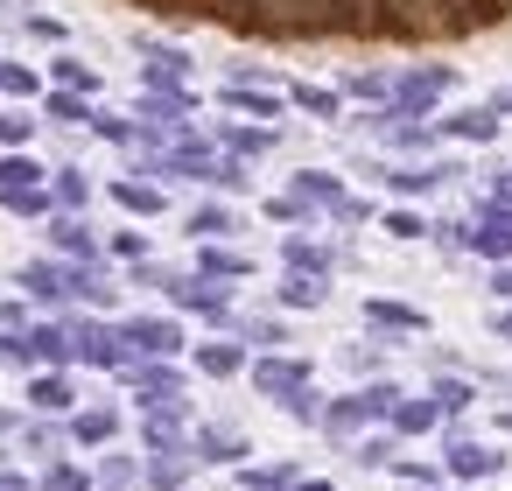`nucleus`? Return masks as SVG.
Masks as SVG:
<instances>
[{"instance_id": "obj_21", "label": "nucleus", "mask_w": 512, "mask_h": 491, "mask_svg": "<svg viewBox=\"0 0 512 491\" xmlns=\"http://www.w3.org/2000/svg\"><path fill=\"white\" fill-rule=\"evenodd\" d=\"M113 197H120L127 211H141V218H155V211H162V190H155V183H113Z\"/></svg>"}, {"instance_id": "obj_45", "label": "nucleus", "mask_w": 512, "mask_h": 491, "mask_svg": "<svg viewBox=\"0 0 512 491\" xmlns=\"http://www.w3.org/2000/svg\"><path fill=\"white\" fill-rule=\"evenodd\" d=\"M498 330H505V337H512V316H498Z\"/></svg>"}, {"instance_id": "obj_18", "label": "nucleus", "mask_w": 512, "mask_h": 491, "mask_svg": "<svg viewBox=\"0 0 512 491\" xmlns=\"http://www.w3.org/2000/svg\"><path fill=\"white\" fill-rule=\"evenodd\" d=\"M36 183H43V169L29 155H0V190H36Z\"/></svg>"}, {"instance_id": "obj_29", "label": "nucleus", "mask_w": 512, "mask_h": 491, "mask_svg": "<svg viewBox=\"0 0 512 491\" xmlns=\"http://www.w3.org/2000/svg\"><path fill=\"white\" fill-rule=\"evenodd\" d=\"M43 113H50V120H64V127H78V120H92L78 92H50V99H43Z\"/></svg>"}, {"instance_id": "obj_43", "label": "nucleus", "mask_w": 512, "mask_h": 491, "mask_svg": "<svg viewBox=\"0 0 512 491\" xmlns=\"http://www.w3.org/2000/svg\"><path fill=\"white\" fill-rule=\"evenodd\" d=\"M288 491H330V484H323V477H295Z\"/></svg>"}, {"instance_id": "obj_12", "label": "nucleus", "mask_w": 512, "mask_h": 491, "mask_svg": "<svg viewBox=\"0 0 512 491\" xmlns=\"http://www.w3.org/2000/svg\"><path fill=\"white\" fill-rule=\"evenodd\" d=\"M85 197H92V183H85L78 169H57V183H50V204H57V211H85Z\"/></svg>"}, {"instance_id": "obj_2", "label": "nucleus", "mask_w": 512, "mask_h": 491, "mask_svg": "<svg viewBox=\"0 0 512 491\" xmlns=\"http://www.w3.org/2000/svg\"><path fill=\"white\" fill-rule=\"evenodd\" d=\"M253 386L274 393V400H288L295 386H309V365H302V358H260V365H253Z\"/></svg>"}, {"instance_id": "obj_35", "label": "nucleus", "mask_w": 512, "mask_h": 491, "mask_svg": "<svg viewBox=\"0 0 512 491\" xmlns=\"http://www.w3.org/2000/svg\"><path fill=\"white\" fill-rule=\"evenodd\" d=\"M99 477H106V484H113V491H127V484H134V477H141V470H134V463H127V456H106V463H99Z\"/></svg>"}, {"instance_id": "obj_42", "label": "nucleus", "mask_w": 512, "mask_h": 491, "mask_svg": "<svg viewBox=\"0 0 512 491\" xmlns=\"http://www.w3.org/2000/svg\"><path fill=\"white\" fill-rule=\"evenodd\" d=\"M0 491H36V484H29L22 470H0Z\"/></svg>"}, {"instance_id": "obj_44", "label": "nucleus", "mask_w": 512, "mask_h": 491, "mask_svg": "<svg viewBox=\"0 0 512 491\" xmlns=\"http://www.w3.org/2000/svg\"><path fill=\"white\" fill-rule=\"evenodd\" d=\"M491 288H498V295L512 302V267H498V281H491Z\"/></svg>"}, {"instance_id": "obj_4", "label": "nucleus", "mask_w": 512, "mask_h": 491, "mask_svg": "<svg viewBox=\"0 0 512 491\" xmlns=\"http://www.w3.org/2000/svg\"><path fill=\"white\" fill-rule=\"evenodd\" d=\"M120 435V414L113 407H85V414H71V442H85V449H106Z\"/></svg>"}, {"instance_id": "obj_19", "label": "nucleus", "mask_w": 512, "mask_h": 491, "mask_svg": "<svg viewBox=\"0 0 512 491\" xmlns=\"http://www.w3.org/2000/svg\"><path fill=\"white\" fill-rule=\"evenodd\" d=\"M0 204H8V211H15V218H43V211H57V204H50V190H43V183H36V190H0Z\"/></svg>"}, {"instance_id": "obj_22", "label": "nucleus", "mask_w": 512, "mask_h": 491, "mask_svg": "<svg viewBox=\"0 0 512 491\" xmlns=\"http://www.w3.org/2000/svg\"><path fill=\"white\" fill-rule=\"evenodd\" d=\"M316 302H323V281H316V274L281 281V309H316Z\"/></svg>"}, {"instance_id": "obj_33", "label": "nucleus", "mask_w": 512, "mask_h": 491, "mask_svg": "<svg viewBox=\"0 0 512 491\" xmlns=\"http://www.w3.org/2000/svg\"><path fill=\"white\" fill-rule=\"evenodd\" d=\"M29 134H36V120H29V113H0V148H22Z\"/></svg>"}, {"instance_id": "obj_34", "label": "nucleus", "mask_w": 512, "mask_h": 491, "mask_svg": "<svg viewBox=\"0 0 512 491\" xmlns=\"http://www.w3.org/2000/svg\"><path fill=\"white\" fill-rule=\"evenodd\" d=\"M281 407H288V414H295V421H323V400H316V393H309V386H295V393H288V400H281Z\"/></svg>"}, {"instance_id": "obj_8", "label": "nucleus", "mask_w": 512, "mask_h": 491, "mask_svg": "<svg viewBox=\"0 0 512 491\" xmlns=\"http://www.w3.org/2000/svg\"><path fill=\"white\" fill-rule=\"evenodd\" d=\"M197 372L232 379V372H246V351H239V344H197Z\"/></svg>"}, {"instance_id": "obj_13", "label": "nucleus", "mask_w": 512, "mask_h": 491, "mask_svg": "<svg viewBox=\"0 0 512 491\" xmlns=\"http://www.w3.org/2000/svg\"><path fill=\"white\" fill-rule=\"evenodd\" d=\"M50 239H57V253H71V260H92V253H99V246H92V232H85L78 218H57V225H50Z\"/></svg>"}, {"instance_id": "obj_26", "label": "nucleus", "mask_w": 512, "mask_h": 491, "mask_svg": "<svg viewBox=\"0 0 512 491\" xmlns=\"http://www.w3.org/2000/svg\"><path fill=\"white\" fill-rule=\"evenodd\" d=\"M281 253H288V267H302V274H316V281L330 274V253H323V246H302V239H288Z\"/></svg>"}, {"instance_id": "obj_7", "label": "nucleus", "mask_w": 512, "mask_h": 491, "mask_svg": "<svg viewBox=\"0 0 512 491\" xmlns=\"http://www.w3.org/2000/svg\"><path fill=\"white\" fill-rule=\"evenodd\" d=\"M148 8H162V15H211V22H239L246 0H148Z\"/></svg>"}, {"instance_id": "obj_1", "label": "nucleus", "mask_w": 512, "mask_h": 491, "mask_svg": "<svg viewBox=\"0 0 512 491\" xmlns=\"http://www.w3.org/2000/svg\"><path fill=\"white\" fill-rule=\"evenodd\" d=\"M120 344H134L141 358H169V351H183V330L169 316H134V323H120Z\"/></svg>"}, {"instance_id": "obj_10", "label": "nucleus", "mask_w": 512, "mask_h": 491, "mask_svg": "<svg viewBox=\"0 0 512 491\" xmlns=\"http://www.w3.org/2000/svg\"><path fill=\"white\" fill-rule=\"evenodd\" d=\"M190 463H197L190 449H162V456L148 463V484H155V491H176V484L190 477Z\"/></svg>"}, {"instance_id": "obj_24", "label": "nucleus", "mask_w": 512, "mask_h": 491, "mask_svg": "<svg viewBox=\"0 0 512 491\" xmlns=\"http://www.w3.org/2000/svg\"><path fill=\"white\" fill-rule=\"evenodd\" d=\"M50 78H57V85H64V92H78V99H85V92H92V85H99V78H92V71H85V64H78V57H57V64H50Z\"/></svg>"}, {"instance_id": "obj_27", "label": "nucleus", "mask_w": 512, "mask_h": 491, "mask_svg": "<svg viewBox=\"0 0 512 491\" xmlns=\"http://www.w3.org/2000/svg\"><path fill=\"white\" fill-rule=\"evenodd\" d=\"M477 393H470V379H435V414H463Z\"/></svg>"}, {"instance_id": "obj_37", "label": "nucleus", "mask_w": 512, "mask_h": 491, "mask_svg": "<svg viewBox=\"0 0 512 491\" xmlns=\"http://www.w3.org/2000/svg\"><path fill=\"white\" fill-rule=\"evenodd\" d=\"M386 232H393V239H421V232H428V225H421V218H414V211H386Z\"/></svg>"}, {"instance_id": "obj_17", "label": "nucleus", "mask_w": 512, "mask_h": 491, "mask_svg": "<svg viewBox=\"0 0 512 491\" xmlns=\"http://www.w3.org/2000/svg\"><path fill=\"white\" fill-rule=\"evenodd\" d=\"M393 428H400V435H428V428H435V400H400V407H393Z\"/></svg>"}, {"instance_id": "obj_31", "label": "nucleus", "mask_w": 512, "mask_h": 491, "mask_svg": "<svg viewBox=\"0 0 512 491\" xmlns=\"http://www.w3.org/2000/svg\"><path fill=\"white\" fill-rule=\"evenodd\" d=\"M225 141H232L239 155H267V148H274V134H267V127H232Z\"/></svg>"}, {"instance_id": "obj_15", "label": "nucleus", "mask_w": 512, "mask_h": 491, "mask_svg": "<svg viewBox=\"0 0 512 491\" xmlns=\"http://www.w3.org/2000/svg\"><path fill=\"white\" fill-rule=\"evenodd\" d=\"M190 232H197V239H225V232H239V218H232L225 204H204V211H190Z\"/></svg>"}, {"instance_id": "obj_14", "label": "nucleus", "mask_w": 512, "mask_h": 491, "mask_svg": "<svg viewBox=\"0 0 512 491\" xmlns=\"http://www.w3.org/2000/svg\"><path fill=\"white\" fill-rule=\"evenodd\" d=\"M365 323H379V330H421V309H407V302H365Z\"/></svg>"}, {"instance_id": "obj_25", "label": "nucleus", "mask_w": 512, "mask_h": 491, "mask_svg": "<svg viewBox=\"0 0 512 491\" xmlns=\"http://www.w3.org/2000/svg\"><path fill=\"white\" fill-rule=\"evenodd\" d=\"M442 176H449V169H393V176H386V183H393V190H400V197H421V190H435V183H442Z\"/></svg>"}, {"instance_id": "obj_46", "label": "nucleus", "mask_w": 512, "mask_h": 491, "mask_svg": "<svg viewBox=\"0 0 512 491\" xmlns=\"http://www.w3.org/2000/svg\"><path fill=\"white\" fill-rule=\"evenodd\" d=\"M0 428H8V407H0Z\"/></svg>"}, {"instance_id": "obj_3", "label": "nucleus", "mask_w": 512, "mask_h": 491, "mask_svg": "<svg viewBox=\"0 0 512 491\" xmlns=\"http://www.w3.org/2000/svg\"><path fill=\"white\" fill-rule=\"evenodd\" d=\"M190 456H197V463H239V456H246V435H239V428H197Z\"/></svg>"}, {"instance_id": "obj_23", "label": "nucleus", "mask_w": 512, "mask_h": 491, "mask_svg": "<svg viewBox=\"0 0 512 491\" xmlns=\"http://www.w3.org/2000/svg\"><path fill=\"white\" fill-rule=\"evenodd\" d=\"M0 92H8V99H36V92H43V78H36L29 64H0Z\"/></svg>"}, {"instance_id": "obj_38", "label": "nucleus", "mask_w": 512, "mask_h": 491, "mask_svg": "<svg viewBox=\"0 0 512 491\" xmlns=\"http://www.w3.org/2000/svg\"><path fill=\"white\" fill-rule=\"evenodd\" d=\"M351 92H358V99H386V78H379V71H358Z\"/></svg>"}, {"instance_id": "obj_20", "label": "nucleus", "mask_w": 512, "mask_h": 491, "mask_svg": "<svg viewBox=\"0 0 512 491\" xmlns=\"http://www.w3.org/2000/svg\"><path fill=\"white\" fill-rule=\"evenodd\" d=\"M449 134H456V141H491V134H498V113H484V106H477V113H456Z\"/></svg>"}, {"instance_id": "obj_47", "label": "nucleus", "mask_w": 512, "mask_h": 491, "mask_svg": "<svg viewBox=\"0 0 512 491\" xmlns=\"http://www.w3.org/2000/svg\"><path fill=\"white\" fill-rule=\"evenodd\" d=\"M0 463H8V456H0Z\"/></svg>"}, {"instance_id": "obj_30", "label": "nucleus", "mask_w": 512, "mask_h": 491, "mask_svg": "<svg viewBox=\"0 0 512 491\" xmlns=\"http://www.w3.org/2000/svg\"><path fill=\"white\" fill-rule=\"evenodd\" d=\"M92 127H99V141H120V148L141 141V127H134V120H113V113H92Z\"/></svg>"}, {"instance_id": "obj_6", "label": "nucleus", "mask_w": 512, "mask_h": 491, "mask_svg": "<svg viewBox=\"0 0 512 491\" xmlns=\"http://www.w3.org/2000/svg\"><path fill=\"white\" fill-rule=\"evenodd\" d=\"M22 337H29L36 365H64V358H71V330H64V323H36V330H22Z\"/></svg>"}, {"instance_id": "obj_32", "label": "nucleus", "mask_w": 512, "mask_h": 491, "mask_svg": "<svg viewBox=\"0 0 512 491\" xmlns=\"http://www.w3.org/2000/svg\"><path fill=\"white\" fill-rule=\"evenodd\" d=\"M0 365H36V351H29L22 330H0Z\"/></svg>"}, {"instance_id": "obj_5", "label": "nucleus", "mask_w": 512, "mask_h": 491, "mask_svg": "<svg viewBox=\"0 0 512 491\" xmlns=\"http://www.w3.org/2000/svg\"><path fill=\"white\" fill-rule=\"evenodd\" d=\"M71 400H78V393H71V379H64V372L29 379V407H36V414H71Z\"/></svg>"}, {"instance_id": "obj_39", "label": "nucleus", "mask_w": 512, "mask_h": 491, "mask_svg": "<svg viewBox=\"0 0 512 491\" xmlns=\"http://www.w3.org/2000/svg\"><path fill=\"white\" fill-rule=\"evenodd\" d=\"M295 106H309V113H337V99H330V92H309V85H295Z\"/></svg>"}, {"instance_id": "obj_36", "label": "nucleus", "mask_w": 512, "mask_h": 491, "mask_svg": "<svg viewBox=\"0 0 512 491\" xmlns=\"http://www.w3.org/2000/svg\"><path fill=\"white\" fill-rule=\"evenodd\" d=\"M267 218H281V225H295V218H309V204H302V197L288 190V197H274V204H267Z\"/></svg>"}, {"instance_id": "obj_40", "label": "nucleus", "mask_w": 512, "mask_h": 491, "mask_svg": "<svg viewBox=\"0 0 512 491\" xmlns=\"http://www.w3.org/2000/svg\"><path fill=\"white\" fill-rule=\"evenodd\" d=\"M113 253H120V260H141V253H148V239H141V232H120V239H113Z\"/></svg>"}, {"instance_id": "obj_41", "label": "nucleus", "mask_w": 512, "mask_h": 491, "mask_svg": "<svg viewBox=\"0 0 512 491\" xmlns=\"http://www.w3.org/2000/svg\"><path fill=\"white\" fill-rule=\"evenodd\" d=\"M22 442H29V449H36V456H50V449H57V428H43V421H36V428H29V435H22Z\"/></svg>"}, {"instance_id": "obj_9", "label": "nucleus", "mask_w": 512, "mask_h": 491, "mask_svg": "<svg viewBox=\"0 0 512 491\" xmlns=\"http://www.w3.org/2000/svg\"><path fill=\"white\" fill-rule=\"evenodd\" d=\"M449 470H456V477H491L498 456H491L484 442H449Z\"/></svg>"}, {"instance_id": "obj_11", "label": "nucleus", "mask_w": 512, "mask_h": 491, "mask_svg": "<svg viewBox=\"0 0 512 491\" xmlns=\"http://www.w3.org/2000/svg\"><path fill=\"white\" fill-rule=\"evenodd\" d=\"M225 106L232 113H253V120H274L281 113V99L274 92H253V85H225Z\"/></svg>"}, {"instance_id": "obj_28", "label": "nucleus", "mask_w": 512, "mask_h": 491, "mask_svg": "<svg viewBox=\"0 0 512 491\" xmlns=\"http://www.w3.org/2000/svg\"><path fill=\"white\" fill-rule=\"evenodd\" d=\"M36 491H92V477H85V470H78V463H50V470H43V484H36Z\"/></svg>"}, {"instance_id": "obj_16", "label": "nucleus", "mask_w": 512, "mask_h": 491, "mask_svg": "<svg viewBox=\"0 0 512 491\" xmlns=\"http://www.w3.org/2000/svg\"><path fill=\"white\" fill-rule=\"evenodd\" d=\"M239 274H253V260H246V253H225V246H211V253H204V281H239Z\"/></svg>"}]
</instances>
